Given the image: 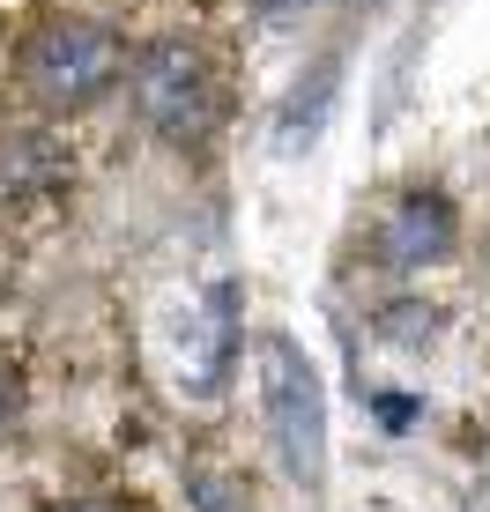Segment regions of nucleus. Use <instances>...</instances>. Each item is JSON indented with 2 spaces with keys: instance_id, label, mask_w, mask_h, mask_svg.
<instances>
[{
  "instance_id": "10",
  "label": "nucleus",
  "mask_w": 490,
  "mask_h": 512,
  "mask_svg": "<svg viewBox=\"0 0 490 512\" xmlns=\"http://www.w3.org/2000/svg\"><path fill=\"white\" fill-rule=\"evenodd\" d=\"M409 416H416V401H401V394H387V401H379V423H387V431H401Z\"/></svg>"
},
{
  "instance_id": "12",
  "label": "nucleus",
  "mask_w": 490,
  "mask_h": 512,
  "mask_svg": "<svg viewBox=\"0 0 490 512\" xmlns=\"http://www.w3.org/2000/svg\"><path fill=\"white\" fill-rule=\"evenodd\" d=\"M60 512H119L112 498H82V505H60Z\"/></svg>"
},
{
  "instance_id": "11",
  "label": "nucleus",
  "mask_w": 490,
  "mask_h": 512,
  "mask_svg": "<svg viewBox=\"0 0 490 512\" xmlns=\"http://www.w3.org/2000/svg\"><path fill=\"white\" fill-rule=\"evenodd\" d=\"M8 409H15V372L0 364V423H8Z\"/></svg>"
},
{
  "instance_id": "4",
  "label": "nucleus",
  "mask_w": 490,
  "mask_h": 512,
  "mask_svg": "<svg viewBox=\"0 0 490 512\" xmlns=\"http://www.w3.org/2000/svg\"><path fill=\"white\" fill-rule=\"evenodd\" d=\"M453 238H461V216H453L446 193H431V186L394 193L387 216L372 223V268H394V275L431 268V260L453 253Z\"/></svg>"
},
{
  "instance_id": "7",
  "label": "nucleus",
  "mask_w": 490,
  "mask_h": 512,
  "mask_svg": "<svg viewBox=\"0 0 490 512\" xmlns=\"http://www.w3.org/2000/svg\"><path fill=\"white\" fill-rule=\"evenodd\" d=\"M335 75H342V60H320V67H312V90H297L283 104V119H275V141H283V149H312L327 104H335Z\"/></svg>"
},
{
  "instance_id": "9",
  "label": "nucleus",
  "mask_w": 490,
  "mask_h": 512,
  "mask_svg": "<svg viewBox=\"0 0 490 512\" xmlns=\"http://www.w3.org/2000/svg\"><path fill=\"white\" fill-rule=\"evenodd\" d=\"M194 505H201V512H238V490L223 483V475L201 468V475H194Z\"/></svg>"
},
{
  "instance_id": "2",
  "label": "nucleus",
  "mask_w": 490,
  "mask_h": 512,
  "mask_svg": "<svg viewBox=\"0 0 490 512\" xmlns=\"http://www.w3.org/2000/svg\"><path fill=\"white\" fill-rule=\"evenodd\" d=\"M119 75V38L90 15H52L23 45V90L45 112H90Z\"/></svg>"
},
{
  "instance_id": "6",
  "label": "nucleus",
  "mask_w": 490,
  "mask_h": 512,
  "mask_svg": "<svg viewBox=\"0 0 490 512\" xmlns=\"http://www.w3.org/2000/svg\"><path fill=\"white\" fill-rule=\"evenodd\" d=\"M75 179V164H67V149L38 127H15L0 134V208H30L45 201V193H60Z\"/></svg>"
},
{
  "instance_id": "5",
  "label": "nucleus",
  "mask_w": 490,
  "mask_h": 512,
  "mask_svg": "<svg viewBox=\"0 0 490 512\" xmlns=\"http://www.w3.org/2000/svg\"><path fill=\"white\" fill-rule=\"evenodd\" d=\"M231 357H238V290L216 282L201 305H186L179 320V372H186V394L216 401L223 379H231Z\"/></svg>"
},
{
  "instance_id": "8",
  "label": "nucleus",
  "mask_w": 490,
  "mask_h": 512,
  "mask_svg": "<svg viewBox=\"0 0 490 512\" xmlns=\"http://www.w3.org/2000/svg\"><path fill=\"white\" fill-rule=\"evenodd\" d=\"M379 334H387L394 349H431L439 342V312L431 305H387L379 312Z\"/></svg>"
},
{
  "instance_id": "1",
  "label": "nucleus",
  "mask_w": 490,
  "mask_h": 512,
  "mask_svg": "<svg viewBox=\"0 0 490 512\" xmlns=\"http://www.w3.org/2000/svg\"><path fill=\"white\" fill-rule=\"evenodd\" d=\"M260 409H268L275 461L305 498L327 490V386L290 334H260Z\"/></svg>"
},
{
  "instance_id": "3",
  "label": "nucleus",
  "mask_w": 490,
  "mask_h": 512,
  "mask_svg": "<svg viewBox=\"0 0 490 512\" xmlns=\"http://www.w3.org/2000/svg\"><path fill=\"white\" fill-rule=\"evenodd\" d=\"M134 112H142L164 141H201L216 127V112H223L216 67H208L194 45H179V38L149 45L142 60H134Z\"/></svg>"
}]
</instances>
